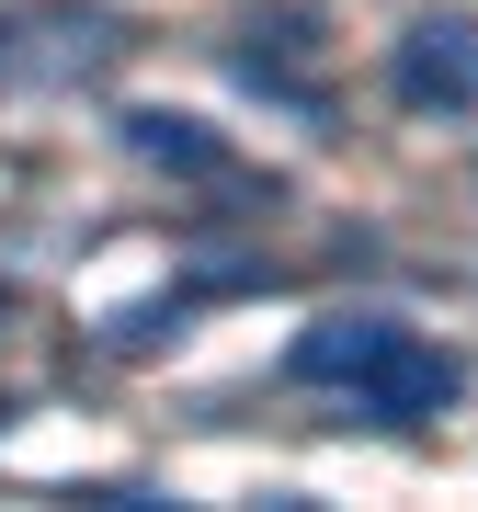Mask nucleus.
Masks as SVG:
<instances>
[{"instance_id":"f03ea898","label":"nucleus","mask_w":478,"mask_h":512,"mask_svg":"<svg viewBox=\"0 0 478 512\" xmlns=\"http://www.w3.org/2000/svg\"><path fill=\"white\" fill-rule=\"evenodd\" d=\"M456 399H467V365H456V353H433V342H410V330L353 376V410L387 421V433H410V421H433V410H456Z\"/></svg>"},{"instance_id":"f257e3e1","label":"nucleus","mask_w":478,"mask_h":512,"mask_svg":"<svg viewBox=\"0 0 478 512\" xmlns=\"http://www.w3.org/2000/svg\"><path fill=\"white\" fill-rule=\"evenodd\" d=\"M387 92L410 114H478V23H410L399 46H387Z\"/></svg>"},{"instance_id":"20e7f679","label":"nucleus","mask_w":478,"mask_h":512,"mask_svg":"<svg viewBox=\"0 0 478 512\" xmlns=\"http://www.w3.org/2000/svg\"><path fill=\"white\" fill-rule=\"evenodd\" d=\"M126 148H137V160H160V171H228L217 126H194V114H160V103H137V114H126Z\"/></svg>"},{"instance_id":"7ed1b4c3","label":"nucleus","mask_w":478,"mask_h":512,"mask_svg":"<svg viewBox=\"0 0 478 512\" xmlns=\"http://www.w3.org/2000/svg\"><path fill=\"white\" fill-rule=\"evenodd\" d=\"M387 342H399V319H387V308L308 319V330H296V353H285V376H296V387H353V376H365Z\"/></svg>"}]
</instances>
